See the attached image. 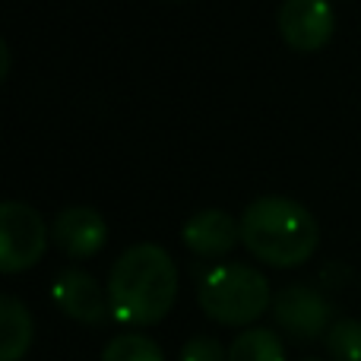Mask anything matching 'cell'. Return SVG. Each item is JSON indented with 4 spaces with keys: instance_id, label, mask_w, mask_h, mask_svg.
<instances>
[{
    "instance_id": "11",
    "label": "cell",
    "mask_w": 361,
    "mask_h": 361,
    "mask_svg": "<svg viewBox=\"0 0 361 361\" xmlns=\"http://www.w3.org/2000/svg\"><path fill=\"white\" fill-rule=\"evenodd\" d=\"M228 361H286V349L273 330L250 326L228 345Z\"/></svg>"
},
{
    "instance_id": "13",
    "label": "cell",
    "mask_w": 361,
    "mask_h": 361,
    "mask_svg": "<svg viewBox=\"0 0 361 361\" xmlns=\"http://www.w3.org/2000/svg\"><path fill=\"white\" fill-rule=\"evenodd\" d=\"M324 339L336 361H361V320H336Z\"/></svg>"
},
{
    "instance_id": "8",
    "label": "cell",
    "mask_w": 361,
    "mask_h": 361,
    "mask_svg": "<svg viewBox=\"0 0 361 361\" xmlns=\"http://www.w3.org/2000/svg\"><path fill=\"white\" fill-rule=\"evenodd\" d=\"M51 235H54V244L73 260H86V257H95L108 241V225L105 216L92 206H67L54 216V225H51Z\"/></svg>"
},
{
    "instance_id": "1",
    "label": "cell",
    "mask_w": 361,
    "mask_h": 361,
    "mask_svg": "<svg viewBox=\"0 0 361 361\" xmlns=\"http://www.w3.org/2000/svg\"><path fill=\"white\" fill-rule=\"evenodd\" d=\"M111 317L127 326H149L169 317L178 298V267L162 244H133L108 273Z\"/></svg>"
},
{
    "instance_id": "12",
    "label": "cell",
    "mask_w": 361,
    "mask_h": 361,
    "mask_svg": "<svg viewBox=\"0 0 361 361\" xmlns=\"http://www.w3.org/2000/svg\"><path fill=\"white\" fill-rule=\"evenodd\" d=\"M102 361H165L156 339L143 333H121L102 349Z\"/></svg>"
},
{
    "instance_id": "14",
    "label": "cell",
    "mask_w": 361,
    "mask_h": 361,
    "mask_svg": "<svg viewBox=\"0 0 361 361\" xmlns=\"http://www.w3.org/2000/svg\"><path fill=\"white\" fill-rule=\"evenodd\" d=\"M180 361H228V352L212 336H193L180 349Z\"/></svg>"
},
{
    "instance_id": "3",
    "label": "cell",
    "mask_w": 361,
    "mask_h": 361,
    "mask_svg": "<svg viewBox=\"0 0 361 361\" xmlns=\"http://www.w3.org/2000/svg\"><path fill=\"white\" fill-rule=\"evenodd\" d=\"M197 301L209 320L222 326H247L273 305V292L263 273L247 263H219L197 282Z\"/></svg>"
},
{
    "instance_id": "6",
    "label": "cell",
    "mask_w": 361,
    "mask_h": 361,
    "mask_svg": "<svg viewBox=\"0 0 361 361\" xmlns=\"http://www.w3.org/2000/svg\"><path fill=\"white\" fill-rule=\"evenodd\" d=\"M276 23L292 51H320L336 29L330 0H282Z\"/></svg>"
},
{
    "instance_id": "16",
    "label": "cell",
    "mask_w": 361,
    "mask_h": 361,
    "mask_svg": "<svg viewBox=\"0 0 361 361\" xmlns=\"http://www.w3.org/2000/svg\"><path fill=\"white\" fill-rule=\"evenodd\" d=\"M307 361H317V358H307Z\"/></svg>"
},
{
    "instance_id": "15",
    "label": "cell",
    "mask_w": 361,
    "mask_h": 361,
    "mask_svg": "<svg viewBox=\"0 0 361 361\" xmlns=\"http://www.w3.org/2000/svg\"><path fill=\"white\" fill-rule=\"evenodd\" d=\"M0 51H4V70H0V76H6V73H10V44H0Z\"/></svg>"
},
{
    "instance_id": "4",
    "label": "cell",
    "mask_w": 361,
    "mask_h": 361,
    "mask_svg": "<svg viewBox=\"0 0 361 361\" xmlns=\"http://www.w3.org/2000/svg\"><path fill=\"white\" fill-rule=\"evenodd\" d=\"M48 247V225L23 200H6L0 206V269L6 276L35 267Z\"/></svg>"
},
{
    "instance_id": "7",
    "label": "cell",
    "mask_w": 361,
    "mask_h": 361,
    "mask_svg": "<svg viewBox=\"0 0 361 361\" xmlns=\"http://www.w3.org/2000/svg\"><path fill=\"white\" fill-rule=\"evenodd\" d=\"M51 298L54 305L67 314L70 320L86 326H99L111 317V301H108V288L99 286V279L86 273V269H61L51 286Z\"/></svg>"
},
{
    "instance_id": "9",
    "label": "cell",
    "mask_w": 361,
    "mask_h": 361,
    "mask_svg": "<svg viewBox=\"0 0 361 361\" xmlns=\"http://www.w3.org/2000/svg\"><path fill=\"white\" fill-rule=\"evenodd\" d=\"M184 247L197 257H225L235 241H241V222L225 209H200L180 228Z\"/></svg>"
},
{
    "instance_id": "5",
    "label": "cell",
    "mask_w": 361,
    "mask_h": 361,
    "mask_svg": "<svg viewBox=\"0 0 361 361\" xmlns=\"http://www.w3.org/2000/svg\"><path fill=\"white\" fill-rule=\"evenodd\" d=\"M273 317L292 339H317L330 333L333 305L311 286H286L273 298Z\"/></svg>"
},
{
    "instance_id": "10",
    "label": "cell",
    "mask_w": 361,
    "mask_h": 361,
    "mask_svg": "<svg viewBox=\"0 0 361 361\" xmlns=\"http://www.w3.org/2000/svg\"><path fill=\"white\" fill-rule=\"evenodd\" d=\"M32 314L16 295H0V361H23L32 345Z\"/></svg>"
},
{
    "instance_id": "2",
    "label": "cell",
    "mask_w": 361,
    "mask_h": 361,
    "mask_svg": "<svg viewBox=\"0 0 361 361\" xmlns=\"http://www.w3.org/2000/svg\"><path fill=\"white\" fill-rule=\"evenodd\" d=\"M241 244L260 263L295 269L311 260L320 244V225L307 206L292 197H257L241 212Z\"/></svg>"
}]
</instances>
